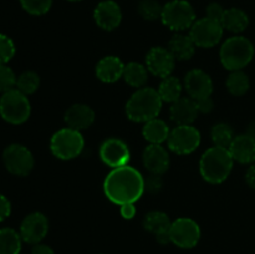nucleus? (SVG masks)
Masks as SVG:
<instances>
[{
  "instance_id": "nucleus-1",
  "label": "nucleus",
  "mask_w": 255,
  "mask_h": 254,
  "mask_svg": "<svg viewBox=\"0 0 255 254\" xmlns=\"http://www.w3.org/2000/svg\"><path fill=\"white\" fill-rule=\"evenodd\" d=\"M144 178L131 166L114 168L104 181L105 196L117 206L136 203L144 193Z\"/></svg>"
},
{
  "instance_id": "nucleus-2",
  "label": "nucleus",
  "mask_w": 255,
  "mask_h": 254,
  "mask_svg": "<svg viewBox=\"0 0 255 254\" xmlns=\"http://www.w3.org/2000/svg\"><path fill=\"white\" fill-rule=\"evenodd\" d=\"M161 96L158 90L152 87H142L129 97L127 101L125 111L128 120L133 122H144L156 119L162 110Z\"/></svg>"
},
{
  "instance_id": "nucleus-3",
  "label": "nucleus",
  "mask_w": 255,
  "mask_h": 254,
  "mask_svg": "<svg viewBox=\"0 0 255 254\" xmlns=\"http://www.w3.org/2000/svg\"><path fill=\"white\" fill-rule=\"evenodd\" d=\"M234 159L227 148L212 147L207 149L199 161L202 178L211 184L223 183L233 169Z\"/></svg>"
},
{
  "instance_id": "nucleus-4",
  "label": "nucleus",
  "mask_w": 255,
  "mask_h": 254,
  "mask_svg": "<svg viewBox=\"0 0 255 254\" xmlns=\"http://www.w3.org/2000/svg\"><path fill=\"white\" fill-rule=\"evenodd\" d=\"M254 45L248 37L232 36L223 42L219 51V57L224 69L229 71L243 70L248 66L254 57Z\"/></svg>"
},
{
  "instance_id": "nucleus-5",
  "label": "nucleus",
  "mask_w": 255,
  "mask_h": 254,
  "mask_svg": "<svg viewBox=\"0 0 255 254\" xmlns=\"http://www.w3.org/2000/svg\"><path fill=\"white\" fill-rule=\"evenodd\" d=\"M84 147L85 141L81 132L69 127L56 131L50 139V151L61 161H70L79 157Z\"/></svg>"
},
{
  "instance_id": "nucleus-6",
  "label": "nucleus",
  "mask_w": 255,
  "mask_h": 254,
  "mask_svg": "<svg viewBox=\"0 0 255 254\" xmlns=\"http://www.w3.org/2000/svg\"><path fill=\"white\" fill-rule=\"evenodd\" d=\"M31 115V104L17 89L9 90L0 97V116L11 125H21Z\"/></svg>"
},
{
  "instance_id": "nucleus-7",
  "label": "nucleus",
  "mask_w": 255,
  "mask_h": 254,
  "mask_svg": "<svg viewBox=\"0 0 255 254\" xmlns=\"http://www.w3.org/2000/svg\"><path fill=\"white\" fill-rule=\"evenodd\" d=\"M161 21L172 31L181 32L191 29L196 22V11L187 0H171L163 5Z\"/></svg>"
},
{
  "instance_id": "nucleus-8",
  "label": "nucleus",
  "mask_w": 255,
  "mask_h": 254,
  "mask_svg": "<svg viewBox=\"0 0 255 254\" xmlns=\"http://www.w3.org/2000/svg\"><path fill=\"white\" fill-rule=\"evenodd\" d=\"M2 162L7 171L17 177H26L31 173L35 159L31 151L24 144H9L2 152Z\"/></svg>"
},
{
  "instance_id": "nucleus-9",
  "label": "nucleus",
  "mask_w": 255,
  "mask_h": 254,
  "mask_svg": "<svg viewBox=\"0 0 255 254\" xmlns=\"http://www.w3.org/2000/svg\"><path fill=\"white\" fill-rule=\"evenodd\" d=\"M201 227L194 219L181 217L172 222L169 229L171 243L182 249H191L198 244L201 239Z\"/></svg>"
},
{
  "instance_id": "nucleus-10",
  "label": "nucleus",
  "mask_w": 255,
  "mask_h": 254,
  "mask_svg": "<svg viewBox=\"0 0 255 254\" xmlns=\"http://www.w3.org/2000/svg\"><path fill=\"white\" fill-rule=\"evenodd\" d=\"M167 143L173 153L186 156L198 148L201 144V133L192 125H182L172 129Z\"/></svg>"
},
{
  "instance_id": "nucleus-11",
  "label": "nucleus",
  "mask_w": 255,
  "mask_h": 254,
  "mask_svg": "<svg viewBox=\"0 0 255 254\" xmlns=\"http://www.w3.org/2000/svg\"><path fill=\"white\" fill-rule=\"evenodd\" d=\"M223 32L224 29L221 22L204 16L196 20V22L192 25L189 29V36L192 37L196 46L209 49L218 45L223 37Z\"/></svg>"
},
{
  "instance_id": "nucleus-12",
  "label": "nucleus",
  "mask_w": 255,
  "mask_h": 254,
  "mask_svg": "<svg viewBox=\"0 0 255 254\" xmlns=\"http://www.w3.org/2000/svg\"><path fill=\"white\" fill-rule=\"evenodd\" d=\"M19 233L25 243L31 246L41 243L49 233V219L41 212H32L22 219Z\"/></svg>"
},
{
  "instance_id": "nucleus-13",
  "label": "nucleus",
  "mask_w": 255,
  "mask_h": 254,
  "mask_svg": "<svg viewBox=\"0 0 255 254\" xmlns=\"http://www.w3.org/2000/svg\"><path fill=\"white\" fill-rule=\"evenodd\" d=\"M99 154L101 161L112 169L127 166L131 159L128 146L119 138L105 139L100 146Z\"/></svg>"
},
{
  "instance_id": "nucleus-14",
  "label": "nucleus",
  "mask_w": 255,
  "mask_h": 254,
  "mask_svg": "<svg viewBox=\"0 0 255 254\" xmlns=\"http://www.w3.org/2000/svg\"><path fill=\"white\" fill-rule=\"evenodd\" d=\"M176 61L173 55L169 52L168 49L161 46L152 47L146 56V67L152 75L157 77L171 76L173 72Z\"/></svg>"
},
{
  "instance_id": "nucleus-15",
  "label": "nucleus",
  "mask_w": 255,
  "mask_h": 254,
  "mask_svg": "<svg viewBox=\"0 0 255 254\" xmlns=\"http://www.w3.org/2000/svg\"><path fill=\"white\" fill-rule=\"evenodd\" d=\"M183 86L188 96L194 101L211 97L213 92V81L211 76L201 69H194L187 72L184 76Z\"/></svg>"
},
{
  "instance_id": "nucleus-16",
  "label": "nucleus",
  "mask_w": 255,
  "mask_h": 254,
  "mask_svg": "<svg viewBox=\"0 0 255 254\" xmlns=\"http://www.w3.org/2000/svg\"><path fill=\"white\" fill-rule=\"evenodd\" d=\"M94 20L100 29L112 31L117 29L122 21L121 7L114 0L100 1L94 10Z\"/></svg>"
},
{
  "instance_id": "nucleus-17",
  "label": "nucleus",
  "mask_w": 255,
  "mask_h": 254,
  "mask_svg": "<svg viewBox=\"0 0 255 254\" xmlns=\"http://www.w3.org/2000/svg\"><path fill=\"white\" fill-rule=\"evenodd\" d=\"M172 221L168 214L161 211H152L146 214L143 219V227L147 232L156 237L157 242L161 244L171 243L169 239V229Z\"/></svg>"
},
{
  "instance_id": "nucleus-18",
  "label": "nucleus",
  "mask_w": 255,
  "mask_h": 254,
  "mask_svg": "<svg viewBox=\"0 0 255 254\" xmlns=\"http://www.w3.org/2000/svg\"><path fill=\"white\" fill-rule=\"evenodd\" d=\"M143 164L147 171L152 174L163 176L169 168L168 151L161 144H149L143 151Z\"/></svg>"
},
{
  "instance_id": "nucleus-19",
  "label": "nucleus",
  "mask_w": 255,
  "mask_h": 254,
  "mask_svg": "<svg viewBox=\"0 0 255 254\" xmlns=\"http://www.w3.org/2000/svg\"><path fill=\"white\" fill-rule=\"evenodd\" d=\"M65 124L69 128L84 131L95 122V111L86 104H74L65 111Z\"/></svg>"
},
{
  "instance_id": "nucleus-20",
  "label": "nucleus",
  "mask_w": 255,
  "mask_h": 254,
  "mask_svg": "<svg viewBox=\"0 0 255 254\" xmlns=\"http://www.w3.org/2000/svg\"><path fill=\"white\" fill-rule=\"evenodd\" d=\"M198 109L197 104L191 97H181L176 102L171 104L169 107V116L177 126L182 125H192L198 117Z\"/></svg>"
},
{
  "instance_id": "nucleus-21",
  "label": "nucleus",
  "mask_w": 255,
  "mask_h": 254,
  "mask_svg": "<svg viewBox=\"0 0 255 254\" xmlns=\"http://www.w3.org/2000/svg\"><path fill=\"white\" fill-rule=\"evenodd\" d=\"M229 152L234 162L242 164L255 163V138L249 134H239L234 137L229 146Z\"/></svg>"
},
{
  "instance_id": "nucleus-22",
  "label": "nucleus",
  "mask_w": 255,
  "mask_h": 254,
  "mask_svg": "<svg viewBox=\"0 0 255 254\" xmlns=\"http://www.w3.org/2000/svg\"><path fill=\"white\" fill-rule=\"evenodd\" d=\"M125 64L117 56H105L97 62L95 74L96 77L106 84L119 81L124 75Z\"/></svg>"
},
{
  "instance_id": "nucleus-23",
  "label": "nucleus",
  "mask_w": 255,
  "mask_h": 254,
  "mask_svg": "<svg viewBox=\"0 0 255 254\" xmlns=\"http://www.w3.org/2000/svg\"><path fill=\"white\" fill-rule=\"evenodd\" d=\"M196 44L189 35L176 34L168 42V50L173 57L178 61H186L193 57L196 52Z\"/></svg>"
},
{
  "instance_id": "nucleus-24",
  "label": "nucleus",
  "mask_w": 255,
  "mask_h": 254,
  "mask_svg": "<svg viewBox=\"0 0 255 254\" xmlns=\"http://www.w3.org/2000/svg\"><path fill=\"white\" fill-rule=\"evenodd\" d=\"M169 133H171V129L168 125L158 117L147 121L142 128L144 139L151 144H162L168 139Z\"/></svg>"
},
{
  "instance_id": "nucleus-25",
  "label": "nucleus",
  "mask_w": 255,
  "mask_h": 254,
  "mask_svg": "<svg viewBox=\"0 0 255 254\" xmlns=\"http://www.w3.org/2000/svg\"><path fill=\"white\" fill-rule=\"evenodd\" d=\"M221 24L224 30H228L233 34H241L248 27L249 17L244 10L231 7V9H226Z\"/></svg>"
},
{
  "instance_id": "nucleus-26",
  "label": "nucleus",
  "mask_w": 255,
  "mask_h": 254,
  "mask_svg": "<svg viewBox=\"0 0 255 254\" xmlns=\"http://www.w3.org/2000/svg\"><path fill=\"white\" fill-rule=\"evenodd\" d=\"M122 79L129 86L142 89L146 86L147 81H148V70L144 65L138 64V62H129V64L125 65Z\"/></svg>"
},
{
  "instance_id": "nucleus-27",
  "label": "nucleus",
  "mask_w": 255,
  "mask_h": 254,
  "mask_svg": "<svg viewBox=\"0 0 255 254\" xmlns=\"http://www.w3.org/2000/svg\"><path fill=\"white\" fill-rule=\"evenodd\" d=\"M22 238L14 228H0V254H20Z\"/></svg>"
},
{
  "instance_id": "nucleus-28",
  "label": "nucleus",
  "mask_w": 255,
  "mask_h": 254,
  "mask_svg": "<svg viewBox=\"0 0 255 254\" xmlns=\"http://www.w3.org/2000/svg\"><path fill=\"white\" fill-rule=\"evenodd\" d=\"M182 90H183V85L179 81L178 77L171 75V76L162 79L158 87V94L162 101L173 104L177 100L181 99Z\"/></svg>"
},
{
  "instance_id": "nucleus-29",
  "label": "nucleus",
  "mask_w": 255,
  "mask_h": 254,
  "mask_svg": "<svg viewBox=\"0 0 255 254\" xmlns=\"http://www.w3.org/2000/svg\"><path fill=\"white\" fill-rule=\"evenodd\" d=\"M226 87L229 94L233 95V96H243L248 92L249 87H251L248 75L243 70L231 71L229 76L227 77Z\"/></svg>"
},
{
  "instance_id": "nucleus-30",
  "label": "nucleus",
  "mask_w": 255,
  "mask_h": 254,
  "mask_svg": "<svg viewBox=\"0 0 255 254\" xmlns=\"http://www.w3.org/2000/svg\"><path fill=\"white\" fill-rule=\"evenodd\" d=\"M211 137L214 146L228 149L236 136H234L233 128H232L228 124L219 122V124L214 125V126L212 127Z\"/></svg>"
},
{
  "instance_id": "nucleus-31",
  "label": "nucleus",
  "mask_w": 255,
  "mask_h": 254,
  "mask_svg": "<svg viewBox=\"0 0 255 254\" xmlns=\"http://www.w3.org/2000/svg\"><path fill=\"white\" fill-rule=\"evenodd\" d=\"M40 87V76L35 71H27L21 72L16 79V85L15 89L19 90L24 95L29 96V95L35 94Z\"/></svg>"
},
{
  "instance_id": "nucleus-32",
  "label": "nucleus",
  "mask_w": 255,
  "mask_h": 254,
  "mask_svg": "<svg viewBox=\"0 0 255 254\" xmlns=\"http://www.w3.org/2000/svg\"><path fill=\"white\" fill-rule=\"evenodd\" d=\"M139 16L147 21H156L161 19L162 11H163V5L159 4L157 0H141L137 6Z\"/></svg>"
},
{
  "instance_id": "nucleus-33",
  "label": "nucleus",
  "mask_w": 255,
  "mask_h": 254,
  "mask_svg": "<svg viewBox=\"0 0 255 254\" xmlns=\"http://www.w3.org/2000/svg\"><path fill=\"white\" fill-rule=\"evenodd\" d=\"M21 7L32 16H41L47 14L54 0H19Z\"/></svg>"
},
{
  "instance_id": "nucleus-34",
  "label": "nucleus",
  "mask_w": 255,
  "mask_h": 254,
  "mask_svg": "<svg viewBox=\"0 0 255 254\" xmlns=\"http://www.w3.org/2000/svg\"><path fill=\"white\" fill-rule=\"evenodd\" d=\"M17 76L12 71L11 67L7 66L6 64H0V92L9 91V90L15 89Z\"/></svg>"
},
{
  "instance_id": "nucleus-35",
  "label": "nucleus",
  "mask_w": 255,
  "mask_h": 254,
  "mask_svg": "<svg viewBox=\"0 0 255 254\" xmlns=\"http://www.w3.org/2000/svg\"><path fill=\"white\" fill-rule=\"evenodd\" d=\"M16 54L14 41L7 35L0 34V64H7Z\"/></svg>"
},
{
  "instance_id": "nucleus-36",
  "label": "nucleus",
  "mask_w": 255,
  "mask_h": 254,
  "mask_svg": "<svg viewBox=\"0 0 255 254\" xmlns=\"http://www.w3.org/2000/svg\"><path fill=\"white\" fill-rule=\"evenodd\" d=\"M163 187V181H162V176L158 174H149L147 179H144V188L151 193H158Z\"/></svg>"
},
{
  "instance_id": "nucleus-37",
  "label": "nucleus",
  "mask_w": 255,
  "mask_h": 254,
  "mask_svg": "<svg viewBox=\"0 0 255 254\" xmlns=\"http://www.w3.org/2000/svg\"><path fill=\"white\" fill-rule=\"evenodd\" d=\"M224 11L226 9H223L221 4L218 2H211L208 6L206 7V17L212 20H216V21H222V17H223Z\"/></svg>"
},
{
  "instance_id": "nucleus-38",
  "label": "nucleus",
  "mask_w": 255,
  "mask_h": 254,
  "mask_svg": "<svg viewBox=\"0 0 255 254\" xmlns=\"http://www.w3.org/2000/svg\"><path fill=\"white\" fill-rule=\"evenodd\" d=\"M11 214V203L9 199L0 193V222H4Z\"/></svg>"
},
{
  "instance_id": "nucleus-39",
  "label": "nucleus",
  "mask_w": 255,
  "mask_h": 254,
  "mask_svg": "<svg viewBox=\"0 0 255 254\" xmlns=\"http://www.w3.org/2000/svg\"><path fill=\"white\" fill-rule=\"evenodd\" d=\"M197 109H198V112H202V114H208L213 110L214 102L211 97H206V99L197 100Z\"/></svg>"
},
{
  "instance_id": "nucleus-40",
  "label": "nucleus",
  "mask_w": 255,
  "mask_h": 254,
  "mask_svg": "<svg viewBox=\"0 0 255 254\" xmlns=\"http://www.w3.org/2000/svg\"><path fill=\"white\" fill-rule=\"evenodd\" d=\"M136 206L134 203H126L120 206V213H121L122 218L125 219H133L136 216Z\"/></svg>"
},
{
  "instance_id": "nucleus-41",
  "label": "nucleus",
  "mask_w": 255,
  "mask_h": 254,
  "mask_svg": "<svg viewBox=\"0 0 255 254\" xmlns=\"http://www.w3.org/2000/svg\"><path fill=\"white\" fill-rule=\"evenodd\" d=\"M31 254H55L54 249L44 243H37L32 246Z\"/></svg>"
},
{
  "instance_id": "nucleus-42",
  "label": "nucleus",
  "mask_w": 255,
  "mask_h": 254,
  "mask_svg": "<svg viewBox=\"0 0 255 254\" xmlns=\"http://www.w3.org/2000/svg\"><path fill=\"white\" fill-rule=\"evenodd\" d=\"M246 182L252 189H255V163L251 164L246 172Z\"/></svg>"
},
{
  "instance_id": "nucleus-43",
  "label": "nucleus",
  "mask_w": 255,
  "mask_h": 254,
  "mask_svg": "<svg viewBox=\"0 0 255 254\" xmlns=\"http://www.w3.org/2000/svg\"><path fill=\"white\" fill-rule=\"evenodd\" d=\"M247 134L254 137L255 138V120L253 122H251V125L248 126V129H247Z\"/></svg>"
},
{
  "instance_id": "nucleus-44",
  "label": "nucleus",
  "mask_w": 255,
  "mask_h": 254,
  "mask_svg": "<svg viewBox=\"0 0 255 254\" xmlns=\"http://www.w3.org/2000/svg\"><path fill=\"white\" fill-rule=\"evenodd\" d=\"M67 1H70V2H79V1H82V0H67Z\"/></svg>"
},
{
  "instance_id": "nucleus-45",
  "label": "nucleus",
  "mask_w": 255,
  "mask_h": 254,
  "mask_svg": "<svg viewBox=\"0 0 255 254\" xmlns=\"http://www.w3.org/2000/svg\"><path fill=\"white\" fill-rule=\"evenodd\" d=\"M97 254H104V253H97Z\"/></svg>"
}]
</instances>
